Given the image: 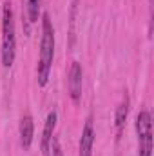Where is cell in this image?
<instances>
[{"label": "cell", "mask_w": 154, "mask_h": 156, "mask_svg": "<svg viewBox=\"0 0 154 156\" xmlns=\"http://www.w3.org/2000/svg\"><path fill=\"white\" fill-rule=\"evenodd\" d=\"M16 53V37H15V15L11 2H4L2 7V64L11 67Z\"/></svg>", "instance_id": "2"}, {"label": "cell", "mask_w": 154, "mask_h": 156, "mask_svg": "<svg viewBox=\"0 0 154 156\" xmlns=\"http://www.w3.org/2000/svg\"><path fill=\"white\" fill-rule=\"evenodd\" d=\"M82 85H83V71L80 62H73L71 69H69V94L71 100L78 104L82 98Z\"/></svg>", "instance_id": "4"}, {"label": "cell", "mask_w": 154, "mask_h": 156, "mask_svg": "<svg viewBox=\"0 0 154 156\" xmlns=\"http://www.w3.org/2000/svg\"><path fill=\"white\" fill-rule=\"evenodd\" d=\"M33 136H35V122L31 116H24L20 120V145L24 151L31 149Z\"/></svg>", "instance_id": "7"}, {"label": "cell", "mask_w": 154, "mask_h": 156, "mask_svg": "<svg viewBox=\"0 0 154 156\" xmlns=\"http://www.w3.org/2000/svg\"><path fill=\"white\" fill-rule=\"evenodd\" d=\"M40 4H42V0H27V16H29V22H37L38 20Z\"/></svg>", "instance_id": "9"}, {"label": "cell", "mask_w": 154, "mask_h": 156, "mask_svg": "<svg viewBox=\"0 0 154 156\" xmlns=\"http://www.w3.org/2000/svg\"><path fill=\"white\" fill-rule=\"evenodd\" d=\"M51 156H64V151H62V147H60V142H58V138H54L53 136V140H51Z\"/></svg>", "instance_id": "10"}, {"label": "cell", "mask_w": 154, "mask_h": 156, "mask_svg": "<svg viewBox=\"0 0 154 156\" xmlns=\"http://www.w3.org/2000/svg\"><path fill=\"white\" fill-rule=\"evenodd\" d=\"M127 115H129V98L125 96L123 102L116 107V115H114V127H116V138L121 136L123 133V127H125V122H127Z\"/></svg>", "instance_id": "8"}, {"label": "cell", "mask_w": 154, "mask_h": 156, "mask_svg": "<svg viewBox=\"0 0 154 156\" xmlns=\"http://www.w3.org/2000/svg\"><path fill=\"white\" fill-rule=\"evenodd\" d=\"M54 127H56V111H51L45 118L44 133H42V154L44 156H51V140H53Z\"/></svg>", "instance_id": "6"}, {"label": "cell", "mask_w": 154, "mask_h": 156, "mask_svg": "<svg viewBox=\"0 0 154 156\" xmlns=\"http://www.w3.org/2000/svg\"><path fill=\"white\" fill-rule=\"evenodd\" d=\"M54 58V29L51 24V18L47 13L42 15V38H40V58L37 66V76L38 85L45 87L49 82V73Z\"/></svg>", "instance_id": "1"}, {"label": "cell", "mask_w": 154, "mask_h": 156, "mask_svg": "<svg viewBox=\"0 0 154 156\" xmlns=\"http://www.w3.org/2000/svg\"><path fill=\"white\" fill-rule=\"evenodd\" d=\"M136 134H138V154L151 156L152 154V122L151 113L142 109L136 116Z\"/></svg>", "instance_id": "3"}, {"label": "cell", "mask_w": 154, "mask_h": 156, "mask_svg": "<svg viewBox=\"0 0 154 156\" xmlns=\"http://www.w3.org/2000/svg\"><path fill=\"white\" fill-rule=\"evenodd\" d=\"M93 145H94V127H93V118L89 116L85 120L83 129H82L78 156H93Z\"/></svg>", "instance_id": "5"}]
</instances>
